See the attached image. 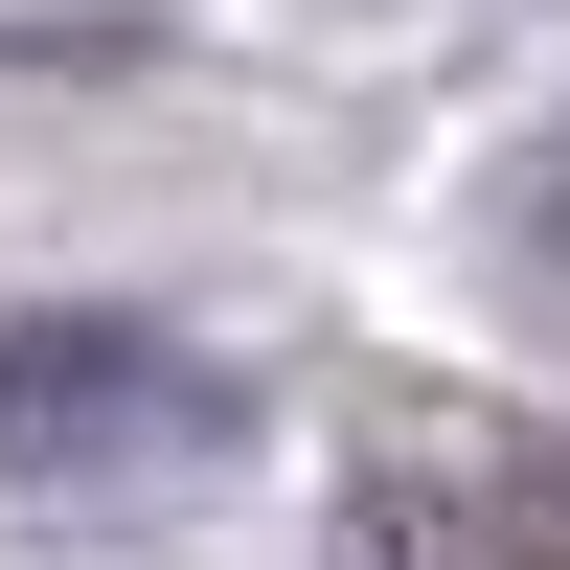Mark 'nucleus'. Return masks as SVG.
Here are the masks:
<instances>
[{
    "label": "nucleus",
    "instance_id": "obj_1",
    "mask_svg": "<svg viewBox=\"0 0 570 570\" xmlns=\"http://www.w3.org/2000/svg\"><path fill=\"white\" fill-rule=\"evenodd\" d=\"M228 434H252V411H228V365L183 343V320H115V297L0 320V480H23V502H137V480H206Z\"/></svg>",
    "mask_w": 570,
    "mask_h": 570
},
{
    "label": "nucleus",
    "instance_id": "obj_2",
    "mask_svg": "<svg viewBox=\"0 0 570 570\" xmlns=\"http://www.w3.org/2000/svg\"><path fill=\"white\" fill-rule=\"evenodd\" d=\"M480 525H502V570H570V434H548V411L480 434Z\"/></svg>",
    "mask_w": 570,
    "mask_h": 570
},
{
    "label": "nucleus",
    "instance_id": "obj_3",
    "mask_svg": "<svg viewBox=\"0 0 570 570\" xmlns=\"http://www.w3.org/2000/svg\"><path fill=\"white\" fill-rule=\"evenodd\" d=\"M502 252H525V297H570V115L525 137V183H502Z\"/></svg>",
    "mask_w": 570,
    "mask_h": 570
}]
</instances>
